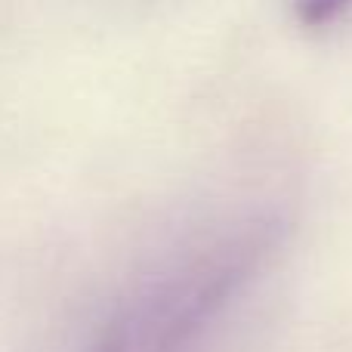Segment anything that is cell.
I'll return each instance as SVG.
<instances>
[{
	"mask_svg": "<svg viewBox=\"0 0 352 352\" xmlns=\"http://www.w3.org/2000/svg\"><path fill=\"white\" fill-rule=\"evenodd\" d=\"M269 244V226H254L186 254L124 300L90 352H192L232 297L254 278Z\"/></svg>",
	"mask_w": 352,
	"mask_h": 352,
	"instance_id": "6da1fadb",
	"label": "cell"
},
{
	"mask_svg": "<svg viewBox=\"0 0 352 352\" xmlns=\"http://www.w3.org/2000/svg\"><path fill=\"white\" fill-rule=\"evenodd\" d=\"M352 6V0H294V12L297 22L306 28H324V25L337 22Z\"/></svg>",
	"mask_w": 352,
	"mask_h": 352,
	"instance_id": "7a4b0ae2",
	"label": "cell"
}]
</instances>
